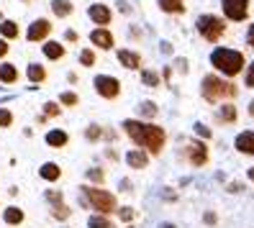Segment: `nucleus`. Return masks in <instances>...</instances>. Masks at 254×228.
Here are the masks:
<instances>
[{
  "label": "nucleus",
  "instance_id": "obj_49",
  "mask_svg": "<svg viewBox=\"0 0 254 228\" xmlns=\"http://www.w3.org/2000/svg\"><path fill=\"white\" fill-rule=\"evenodd\" d=\"M159 228H177L175 223H159Z\"/></svg>",
  "mask_w": 254,
  "mask_h": 228
},
{
  "label": "nucleus",
  "instance_id": "obj_36",
  "mask_svg": "<svg viewBox=\"0 0 254 228\" xmlns=\"http://www.w3.org/2000/svg\"><path fill=\"white\" fill-rule=\"evenodd\" d=\"M77 103H80V98L74 95V93H62V95H59V105H67V108H74Z\"/></svg>",
  "mask_w": 254,
  "mask_h": 228
},
{
  "label": "nucleus",
  "instance_id": "obj_5",
  "mask_svg": "<svg viewBox=\"0 0 254 228\" xmlns=\"http://www.w3.org/2000/svg\"><path fill=\"white\" fill-rule=\"evenodd\" d=\"M195 28L203 36V41L218 44L229 31V21L223 16H216V13H203V16H198V21H195Z\"/></svg>",
  "mask_w": 254,
  "mask_h": 228
},
{
  "label": "nucleus",
  "instance_id": "obj_7",
  "mask_svg": "<svg viewBox=\"0 0 254 228\" xmlns=\"http://www.w3.org/2000/svg\"><path fill=\"white\" fill-rule=\"evenodd\" d=\"M249 0H221V13L231 23H244L249 18Z\"/></svg>",
  "mask_w": 254,
  "mask_h": 228
},
{
  "label": "nucleus",
  "instance_id": "obj_23",
  "mask_svg": "<svg viewBox=\"0 0 254 228\" xmlns=\"http://www.w3.org/2000/svg\"><path fill=\"white\" fill-rule=\"evenodd\" d=\"M87 228H116V223L108 216H98V213H93V216L87 218Z\"/></svg>",
  "mask_w": 254,
  "mask_h": 228
},
{
  "label": "nucleus",
  "instance_id": "obj_45",
  "mask_svg": "<svg viewBox=\"0 0 254 228\" xmlns=\"http://www.w3.org/2000/svg\"><path fill=\"white\" fill-rule=\"evenodd\" d=\"M131 187H133V185H131L128 179H124V182H121V192H131Z\"/></svg>",
  "mask_w": 254,
  "mask_h": 228
},
{
  "label": "nucleus",
  "instance_id": "obj_26",
  "mask_svg": "<svg viewBox=\"0 0 254 228\" xmlns=\"http://www.w3.org/2000/svg\"><path fill=\"white\" fill-rule=\"evenodd\" d=\"M72 216V208L67 203H59V205H52V218L54 221H67Z\"/></svg>",
  "mask_w": 254,
  "mask_h": 228
},
{
  "label": "nucleus",
  "instance_id": "obj_25",
  "mask_svg": "<svg viewBox=\"0 0 254 228\" xmlns=\"http://www.w3.org/2000/svg\"><path fill=\"white\" fill-rule=\"evenodd\" d=\"M18 80V69L13 67V64H0V82H5V85H13Z\"/></svg>",
  "mask_w": 254,
  "mask_h": 228
},
{
  "label": "nucleus",
  "instance_id": "obj_30",
  "mask_svg": "<svg viewBox=\"0 0 254 228\" xmlns=\"http://www.w3.org/2000/svg\"><path fill=\"white\" fill-rule=\"evenodd\" d=\"M0 34H3L5 39H18V26L13 21H3L0 23Z\"/></svg>",
  "mask_w": 254,
  "mask_h": 228
},
{
  "label": "nucleus",
  "instance_id": "obj_46",
  "mask_svg": "<svg viewBox=\"0 0 254 228\" xmlns=\"http://www.w3.org/2000/svg\"><path fill=\"white\" fill-rule=\"evenodd\" d=\"M247 113H249V118H254V98H252L249 105H247Z\"/></svg>",
  "mask_w": 254,
  "mask_h": 228
},
{
  "label": "nucleus",
  "instance_id": "obj_22",
  "mask_svg": "<svg viewBox=\"0 0 254 228\" xmlns=\"http://www.w3.org/2000/svg\"><path fill=\"white\" fill-rule=\"evenodd\" d=\"M44 57L47 59H62L64 57V47L59 41H47L44 44Z\"/></svg>",
  "mask_w": 254,
  "mask_h": 228
},
{
  "label": "nucleus",
  "instance_id": "obj_50",
  "mask_svg": "<svg viewBox=\"0 0 254 228\" xmlns=\"http://www.w3.org/2000/svg\"><path fill=\"white\" fill-rule=\"evenodd\" d=\"M26 3H31V0H26Z\"/></svg>",
  "mask_w": 254,
  "mask_h": 228
},
{
  "label": "nucleus",
  "instance_id": "obj_32",
  "mask_svg": "<svg viewBox=\"0 0 254 228\" xmlns=\"http://www.w3.org/2000/svg\"><path fill=\"white\" fill-rule=\"evenodd\" d=\"M192 133H195L200 141H211V139H213V131L208 128L205 123H195V126H192Z\"/></svg>",
  "mask_w": 254,
  "mask_h": 228
},
{
  "label": "nucleus",
  "instance_id": "obj_12",
  "mask_svg": "<svg viewBox=\"0 0 254 228\" xmlns=\"http://www.w3.org/2000/svg\"><path fill=\"white\" fill-rule=\"evenodd\" d=\"M49 34H52V23H49L47 18H39V21H34L31 26H28L26 39H28V41H44Z\"/></svg>",
  "mask_w": 254,
  "mask_h": 228
},
{
  "label": "nucleus",
  "instance_id": "obj_33",
  "mask_svg": "<svg viewBox=\"0 0 254 228\" xmlns=\"http://www.w3.org/2000/svg\"><path fill=\"white\" fill-rule=\"evenodd\" d=\"M59 113H62L59 103H44V118H57Z\"/></svg>",
  "mask_w": 254,
  "mask_h": 228
},
{
  "label": "nucleus",
  "instance_id": "obj_24",
  "mask_svg": "<svg viewBox=\"0 0 254 228\" xmlns=\"http://www.w3.org/2000/svg\"><path fill=\"white\" fill-rule=\"evenodd\" d=\"M85 177H87V182H90V185H95V187L106 185V172H103L100 167H90V170L85 172Z\"/></svg>",
  "mask_w": 254,
  "mask_h": 228
},
{
  "label": "nucleus",
  "instance_id": "obj_44",
  "mask_svg": "<svg viewBox=\"0 0 254 228\" xmlns=\"http://www.w3.org/2000/svg\"><path fill=\"white\" fill-rule=\"evenodd\" d=\"M64 39L74 44V41H77V31H67V34H64Z\"/></svg>",
  "mask_w": 254,
  "mask_h": 228
},
{
  "label": "nucleus",
  "instance_id": "obj_11",
  "mask_svg": "<svg viewBox=\"0 0 254 228\" xmlns=\"http://www.w3.org/2000/svg\"><path fill=\"white\" fill-rule=\"evenodd\" d=\"M149 162H152V157H149L144 149H128L126 151V167H128V170L141 172V170L149 167Z\"/></svg>",
  "mask_w": 254,
  "mask_h": 228
},
{
  "label": "nucleus",
  "instance_id": "obj_42",
  "mask_svg": "<svg viewBox=\"0 0 254 228\" xmlns=\"http://www.w3.org/2000/svg\"><path fill=\"white\" fill-rule=\"evenodd\" d=\"M8 49H10V47H8V41L0 39V57H5V54H8Z\"/></svg>",
  "mask_w": 254,
  "mask_h": 228
},
{
  "label": "nucleus",
  "instance_id": "obj_40",
  "mask_svg": "<svg viewBox=\"0 0 254 228\" xmlns=\"http://www.w3.org/2000/svg\"><path fill=\"white\" fill-rule=\"evenodd\" d=\"M203 223L205 226H218V213L216 210H205L203 213Z\"/></svg>",
  "mask_w": 254,
  "mask_h": 228
},
{
  "label": "nucleus",
  "instance_id": "obj_2",
  "mask_svg": "<svg viewBox=\"0 0 254 228\" xmlns=\"http://www.w3.org/2000/svg\"><path fill=\"white\" fill-rule=\"evenodd\" d=\"M200 95L208 105H221V103H234L239 95V87L234 80H226L216 72H208L200 80Z\"/></svg>",
  "mask_w": 254,
  "mask_h": 228
},
{
  "label": "nucleus",
  "instance_id": "obj_28",
  "mask_svg": "<svg viewBox=\"0 0 254 228\" xmlns=\"http://www.w3.org/2000/svg\"><path fill=\"white\" fill-rule=\"evenodd\" d=\"M103 136H106V131H103V126H98V123H90L85 128V139L87 141H100Z\"/></svg>",
  "mask_w": 254,
  "mask_h": 228
},
{
  "label": "nucleus",
  "instance_id": "obj_6",
  "mask_svg": "<svg viewBox=\"0 0 254 228\" xmlns=\"http://www.w3.org/2000/svg\"><path fill=\"white\" fill-rule=\"evenodd\" d=\"M183 159L192 167V170H203V167L211 164V149H208V141L200 139H190L183 149Z\"/></svg>",
  "mask_w": 254,
  "mask_h": 228
},
{
  "label": "nucleus",
  "instance_id": "obj_27",
  "mask_svg": "<svg viewBox=\"0 0 254 228\" xmlns=\"http://www.w3.org/2000/svg\"><path fill=\"white\" fill-rule=\"evenodd\" d=\"M28 80L31 82H44L47 80V69L41 64H28Z\"/></svg>",
  "mask_w": 254,
  "mask_h": 228
},
{
  "label": "nucleus",
  "instance_id": "obj_8",
  "mask_svg": "<svg viewBox=\"0 0 254 228\" xmlns=\"http://www.w3.org/2000/svg\"><path fill=\"white\" fill-rule=\"evenodd\" d=\"M95 85V93L100 98H106V100H116L118 95H121V82H118L116 77H111V74H98V77L93 80Z\"/></svg>",
  "mask_w": 254,
  "mask_h": 228
},
{
  "label": "nucleus",
  "instance_id": "obj_16",
  "mask_svg": "<svg viewBox=\"0 0 254 228\" xmlns=\"http://www.w3.org/2000/svg\"><path fill=\"white\" fill-rule=\"evenodd\" d=\"M47 144H49L52 149H64V146L69 144V133L62 131V128H52V131L47 133Z\"/></svg>",
  "mask_w": 254,
  "mask_h": 228
},
{
  "label": "nucleus",
  "instance_id": "obj_13",
  "mask_svg": "<svg viewBox=\"0 0 254 228\" xmlns=\"http://www.w3.org/2000/svg\"><path fill=\"white\" fill-rule=\"evenodd\" d=\"M87 16H90L93 23H98V28H106L111 23V8L103 5V3H95V5L87 8Z\"/></svg>",
  "mask_w": 254,
  "mask_h": 228
},
{
  "label": "nucleus",
  "instance_id": "obj_48",
  "mask_svg": "<svg viewBox=\"0 0 254 228\" xmlns=\"http://www.w3.org/2000/svg\"><path fill=\"white\" fill-rule=\"evenodd\" d=\"M106 157H108V159H113V162L118 159V154H116V151H113V149H108V151H106Z\"/></svg>",
  "mask_w": 254,
  "mask_h": 228
},
{
  "label": "nucleus",
  "instance_id": "obj_19",
  "mask_svg": "<svg viewBox=\"0 0 254 228\" xmlns=\"http://www.w3.org/2000/svg\"><path fill=\"white\" fill-rule=\"evenodd\" d=\"M3 218H5L8 226H21V223L26 221V213H23L21 208H16V205H10V208H5Z\"/></svg>",
  "mask_w": 254,
  "mask_h": 228
},
{
  "label": "nucleus",
  "instance_id": "obj_20",
  "mask_svg": "<svg viewBox=\"0 0 254 228\" xmlns=\"http://www.w3.org/2000/svg\"><path fill=\"white\" fill-rule=\"evenodd\" d=\"M72 3L69 0H52V13L57 18H67V16H72Z\"/></svg>",
  "mask_w": 254,
  "mask_h": 228
},
{
  "label": "nucleus",
  "instance_id": "obj_39",
  "mask_svg": "<svg viewBox=\"0 0 254 228\" xmlns=\"http://www.w3.org/2000/svg\"><path fill=\"white\" fill-rule=\"evenodd\" d=\"M47 200L52 205H59V203H64V195L59 192V190H47Z\"/></svg>",
  "mask_w": 254,
  "mask_h": 228
},
{
  "label": "nucleus",
  "instance_id": "obj_29",
  "mask_svg": "<svg viewBox=\"0 0 254 228\" xmlns=\"http://www.w3.org/2000/svg\"><path fill=\"white\" fill-rule=\"evenodd\" d=\"M116 216L121 218L124 223H128V226H131V223H133V218H136V210H133L131 205H124V208L118 205V210H116Z\"/></svg>",
  "mask_w": 254,
  "mask_h": 228
},
{
  "label": "nucleus",
  "instance_id": "obj_9",
  "mask_svg": "<svg viewBox=\"0 0 254 228\" xmlns=\"http://www.w3.org/2000/svg\"><path fill=\"white\" fill-rule=\"evenodd\" d=\"M234 151L242 154V157H247V159H254V128H244V131L236 133Z\"/></svg>",
  "mask_w": 254,
  "mask_h": 228
},
{
  "label": "nucleus",
  "instance_id": "obj_41",
  "mask_svg": "<svg viewBox=\"0 0 254 228\" xmlns=\"http://www.w3.org/2000/svg\"><path fill=\"white\" fill-rule=\"evenodd\" d=\"M247 47H249V49L254 52V23H252V26L247 28Z\"/></svg>",
  "mask_w": 254,
  "mask_h": 228
},
{
  "label": "nucleus",
  "instance_id": "obj_15",
  "mask_svg": "<svg viewBox=\"0 0 254 228\" xmlns=\"http://www.w3.org/2000/svg\"><path fill=\"white\" fill-rule=\"evenodd\" d=\"M118 62L126 69H141V54L131 49H118Z\"/></svg>",
  "mask_w": 254,
  "mask_h": 228
},
{
  "label": "nucleus",
  "instance_id": "obj_10",
  "mask_svg": "<svg viewBox=\"0 0 254 228\" xmlns=\"http://www.w3.org/2000/svg\"><path fill=\"white\" fill-rule=\"evenodd\" d=\"M239 120V108L234 103H221L216 113H213V123L216 126H236Z\"/></svg>",
  "mask_w": 254,
  "mask_h": 228
},
{
  "label": "nucleus",
  "instance_id": "obj_37",
  "mask_svg": "<svg viewBox=\"0 0 254 228\" xmlns=\"http://www.w3.org/2000/svg\"><path fill=\"white\" fill-rule=\"evenodd\" d=\"M244 87L254 90V62H249L247 69H244Z\"/></svg>",
  "mask_w": 254,
  "mask_h": 228
},
{
  "label": "nucleus",
  "instance_id": "obj_43",
  "mask_svg": "<svg viewBox=\"0 0 254 228\" xmlns=\"http://www.w3.org/2000/svg\"><path fill=\"white\" fill-rule=\"evenodd\" d=\"M177 69H180L183 74L188 72V62H185V59H177Z\"/></svg>",
  "mask_w": 254,
  "mask_h": 228
},
{
  "label": "nucleus",
  "instance_id": "obj_21",
  "mask_svg": "<svg viewBox=\"0 0 254 228\" xmlns=\"http://www.w3.org/2000/svg\"><path fill=\"white\" fill-rule=\"evenodd\" d=\"M157 113H159L157 103H152V100L139 103V120H152V118H157Z\"/></svg>",
  "mask_w": 254,
  "mask_h": 228
},
{
  "label": "nucleus",
  "instance_id": "obj_4",
  "mask_svg": "<svg viewBox=\"0 0 254 228\" xmlns=\"http://www.w3.org/2000/svg\"><path fill=\"white\" fill-rule=\"evenodd\" d=\"M80 195H82V205L95 210L98 216H116L118 210V197L111 190H103L95 185H80Z\"/></svg>",
  "mask_w": 254,
  "mask_h": 228
},
{
  "label": "nucleus",
  "instance_id": "obj_35",
  "mask_svg": "<svg viewBox=\"0 0 254 228\" xmlns=\"http://www.w3.org/2000/svg\"><path fill=\"white\" fill-rule=\"evenodd\" d=\"M244 190H247V185H244V182H239V179L226 182V192H229V195H242Z\"/></svg>",
  "mask_w": 254,
  "mask_h": 228
},
{
  "label": "nucleus",
  "instance_id": "obj_38",
  "mask_svg": "<svg viewBox=\"0 0 254 228\" xmlns=\"http://www.w3.org/2000/svg\"><path fill=\"white\" fill-rule=\"evenodd\" d=\"M13 123V113L8 108H0V128H8Z\"/></svg>",
  "mask_w": 254,
  "mask_h": 228
},
{
  "label": "nucleus",
  "instance_id": "obj_34",
  "mask_svg": "<svg viewBox=\"0 0 254 228\" xmlns=\"http://www.w3.org/2000/svg\"><path fill=\"white\" fill-rule=\"evenodd\" d=\"M80 64L82 67H93L95 64V52L93 49H82L80 52Z\"/></svg>",
  "mask_w": 254,
  "mask_h": 228
},
{
  "label": "nucleus",
  "instance_id": "obj_47",
  "mask_svg": "<svg viewBox=\"0 0 254 228\" xmlns=\"http://www.w3.org/2000/svg\"><path fill=\"white\" fill-rule=\"evenodd\" d=\"M247 179H249V182H254V164L247 170Z\"/></svg>",
  "mask_w": 254,
  "mask_h": 228
},
{
  "label": "nucleus",
  "instance_id": "obj_3",
  "mask_svg": "<svg viewBox=\"0 0 254 228\" xmlns=\"http://www.w3.org/2000/svg\"><path fill=\"white\" fill-rule=\"evenodd\" d=\"M211 67L216 74L226 80H234L239 74H244L247 69V57L242 49H234V47H216L211 52Z\"/></svg>",
  "mask_w": 254,
  "mask_h": 228
},
{
  "label": "nucleus",
  "instance_id": "obj_1",
  "mask_svg": "<svg viewBox=\"0 0 254 228\" xmlns=\"http://www.w3.org/2000/svg\"><path fill=\"white\" fill-rule=\"evenodd\" d=\"M121 126H124V133L131 139V144L136 149H144L149 157H159L164 151V146H167V131L159 123L139 120V118H126Z\"/></svg>",
  "mask_w": 254,
  "mask_h": 228
},
{
  "label": "nucleus",
  "instance_id": "obj_14",
  "mask_svg": "<svg viewBox=\"0 0 254 228\" xmlns=\"http://www.w3.org/2000/svg\"><path fill=\"white\" fill-rule=\"evenodd\" d=\"M90 41L98 49H113L116 47V39H113V34L108 31V28H95V31L90 34Z\"/></svg>",
  "mask_w": 254,
  "mask_h": 228
},
{
  "label": "nucleus",
  "instance_id": "obj_18",
  "mask_svg": "<svg viewBox=\"0 0 254 228\" xmlns=\"http://www.w3.org/2000/svg\"><path fill=\"white\" fill-rule=\"evenodd\" d=\"M157 5L170 16H183L185 13V0H157Z\"/></svg>",
  "mask_w": 254,
  "mask_h": 228
},
{
  "label": "nucleus",
  "instance_id": "obj_31",
  "mask_svg": "<svg viewBox=\"0 0 254 228\" xmlns=\"http://www.w3.org/2000/svg\"><path fill=\"white\" fill-rule=\"evenodd\" d=\"M141 82L149 87H159V74L154 69H141Z\"/></svg>",
  "mask_w": 254,
  "mask_h": 228
},
{
  "label": "nucleus",
  "instance_id": "obj_17",
  "mask_svg": "<svg viewBox=\"0 0 254 228\" xmlns=\"http://www.w3.org/2000/svg\"><path fill=\"white\" fill-rule=\"evenodd\" d=\"M39 177L47 179V182H59V177H62V170H59L57 162H47V164H41Z\"/></svg>",
  "mask_w": 254,
  "mask_h": 228
}]
</instances>
